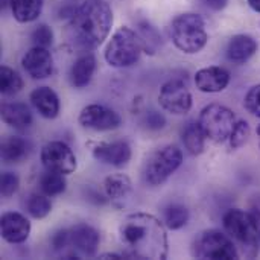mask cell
Returning a JSON list of instances; mask_svg holds the SVG:
<instances>
[{"label":"cell","mask_w":260,"mask_h":260,"mask_svg":"<svg viewBox=\"0 0 260 260\" xmlns=\"http://www.w3.org/2000/svg\"><path fill=\"white\" fill-rule=\"evenodd\" d=\"M247 2H248L250 8H251L253 11L260 12V0H247Z\"/></svg>","instance_id":"ab89813d"},{"label":"cell","mask_w":260,"mask_h":260,"mask_svg":"<svg viewBox=\"0 0 260 260\" xmlns=\"http://www.w3.org/2000/svg\"><path fill=\"white\" fill-rule=\"evenodd\" d=\"M40 160H41L44 169L59 172L64 175L75 172L78 168L75 152L72 151V148L67 143H64L61 140H53V142L46 143L41 148Z\"/></svg>","instance_id":"9c48e42d"},{"label":"cell","mask_w":260,"mask_h":260,"mask_svg":"<svg viewBox=\"0 0 260 260\" xmlns=\"http://www.w3.org/2000/svg\"><path fill=\"white\" fill-rule=\"evenodd\" d=\"M198 122L207 139L216 143H222L229 140L238 120L235 113L229 107H224L221 104H210L201 110Z\"/></svg>","instance_id":"ba28073f"},{"label":"cell","mask_w":260,"mask_h":260,"mask_svg":"<svg viewBox=\"0 0 260 260\" xmlns=\"http://www.w3.org/2000/svg\"><path fill=\"white\" fill-rule=\"evenodd\" d=\"M158 104L171 114L184 116L190 111L193 101L187 85L180 79H172L163 84L158 94Z\"/></svg>","instance_id":"30bf717a"},{"label":"cell","mask_w":260,"mask_h":260,"mask_svg":"<svg viewBox=\"0 0 260 260\" xmlns=\"http://www.w3.org/2000/svg\"><path fill=\"white\" fill-rule=\"evenodd\" d=\"M0 232L3 241H6L8 244H23L30 235V222L21 213L8 212L2 215Z\"/></svg>","instance_id":"4fadbf2b"},{"label":"cell","mask_w":260,"mask_h":260,"mask_svg":"<svg viewBox=\"0 0 260 260\" xmlns=\"http://www.w3.org/2000/svg\"><path fill=\"white\" fill-rule=\"evenodd\" d=\"M113 11L105 0H85L70 20V40L81 50H93L113 27Z\"/></svg>","instance_id":"7a4b0ae2"},{"label":"cell","mask_w":260,"mask_h":260,"mask_svg":"<svg viewBox=\"0 0 260 260\" xmlns=\"http://www.w3.org/2000/svg\"><path fill=\"white\" fill-rule=\"evenodd\" d=\"M137 35L142 41V47L146 53L154 55L157 49L160 47V34L158 30L148 21H140L137 24Z\"/></svg>","instance_id":"484cf974"},{"label":"cell","mask_w":260,"mask_h":260,"mask_svg":"<svg viewBox=\"0 0 260 260\" xmlns=\"http://www.w3.org/2000/svg\"><path fill=\"white\" fill-rule=\"evenodd\" d=\"M69 245H72L70 230H58L50 236V247L55 251H64Z\"/></svg>","instance_id":"836d02e7"},{"label":"cell","mask_w":260,"mask_h":260,"mask_svg":"<svg viewBox=\"0 0 260 260\" xmlns=\"http://www.w3.org/2000/svg\"><path fill=\"white\" fill-rule=\"evenodd\" d=\"M189 210L181 204H171L163 212V222L169 230H180L189 222Z\"/></svg>","instance_id":"4316f807"},{"label":"cell","mask_w":260,"mask_h":260,"mask_svg":"<svg viewBox=\"0 0 260 260\" xmlns=\"http://www.w3.org/2000/svg\"><path fill=\"white\" fill-rule=\"evenodd\" d=\"M78 120L81 126L94 131H113L122 125V117L117 111L99 104H90L84 107Z\"/></svg>","instance_id":"8fae6325"},{"label":"cell","mask_w":260,"mask_h":260,"mask_svg":"<svg viewBox=\"0 0 260 260\" xmlns=\"http://www.w3.org/2000/svg\"><path fill=\"white\" fill-rule=\"evenodd\" d=\"M21 66L30 78L46 79L53 73V56L47 47L34 46L23 55Z\"/></svg>","instance_id":"7c38bea8"},{"label":"cell","mask_w":260,"mask_h":260,"mask_svg":"<svg viewBox=\"0 0 260 260\" xmlns=\"http://www.w3.org/2000/svg\"><path fill=\"white\" fill-rule=\"evenodd\" d=\"M244 107L248 113L260 119V84L251 87L244 99Z\"/></svg>","instance_id":"d6a6232c"},{"label":"cell","mask_w":260,"mask_h":260,"mask_svg":"<svg viewBox=\"0 0 260 260\" xmlns=\"http://www.w3.org/2000/svg\"><path fill=\"white\" fill-rule=\"evenodd\" d=\"M38 187L40 192L47 195V197H58L66 192L67 189V181L64 174L53 172V171H44L40 178H38Z\"/></svg>","instance_id":"d4e9b609"},{"label":"cell","mask_w":260,"mask_h":260,"mask_svg":"<svg viewBox=\"0 0 260 260\" xmlns=\"http://www.w3.org/2000/svg\"><path fill=\"white\" fill-rule=\"evenodd\" d=\"M104 190L108 200L122 201L128 198L133 190V183L125 174H113L104 180Z\"/></svg>","instance_id":"44dd1931"},{"label":"cell","mask_w":260,"mask_h":260,"mask_svg":"<svg viewBox=\"0 0 260 260\" xmlns=\"http://www.w3.org/2000/svg\"><path fill=\"white\" fill-rule=\"evenodd\" d=\"M206 133L203 131L200 122H189L183 131V143L189 154L192 155H200L204 152L206 148Z\"/></svg>","instance_id":"cb8c5ba5"},{"label":"cell","mask_w":260,"mask_h":260,"mask_svg":"<svg viewBox=\"0 0 260 260\" xmlns=\"http://www.w3.org/2000/svg\"><path fill=\"white\" fill-rule=\"evenodd\" d=\"M250 215L254 219L257 229L260 230V197H254V200L250 204Z\"/></svg>","instance_id":"d590c367"},{"label":"cell","mask_w":260,"mask_h":260,"mask_svg":"<svg viewBox=\"0 0 260 260\" xmlns=\"http://www.w3.org/2000/svg\"><path fill=\"white\" fill-rule=\"evenodd\" d=\"M76 9L78 8H75V6H64V8H61L59 9V17L61 18H69V20H72L73 18V15L76 14Z\"/></svg>","instance_id":"f35d334b"},{"label":"cell","mask_w":260,"mask_h":260,"mask_svg":"<svg viewBox=\"0 0 260 260\" xmlns=\"http://www.w3.org/2000/svg\"><path fill=\"white\" fill-rule=\"evenodd\" d=\"M195 84L197 88L203 93H219L230 84V73L224 67H206L197 72Z\"/></svg>","instance_id":"2e32d148"},{"label":"cell","mask_w":260,"mask_h":260,"mask_svg":"<svg viewBox=\"0 0 260 260\" xmlns=\"http://www.w3.org/2000/svg\"><path fill=\"white\" fill-rule=\"evenodd\" d=\"M93 157L104 163L114 168H122L128 165L133 157L131 146L123 140H116L111 143H99L93 148Z\"/></svg>","instance_id":"5bb4252c"},{"label":"cell","mask_w":260,"mask_h":260,"mask_svg":"<svg viewBox=\"0 0 260 260\" xmlns=\"http://www.w3.org/2000/svg\"><path fill=\"white\" fill-rule=\"evenodd\" d=\"M30 40H32L34 46L49 47L53 43V30L47 24H38L30 35Z\"/></svg>","instance_id":"4dcf8cb0"},{"label":"cell","mask_w":260,"mask_h":260,"mask_svg":"<svg viewBox=\"0 0 260 260\" xmlns=\"http://www.w3.org/2000/svg\"><path fill=\"white\" fill-rule=\"evenodd\" d=\"M259 236H260V230H259Z\"/></svg>","instance_id":"7bdbcfd3"},{"label":"cell","mask_w":260,"mask_h":260,"mask_svg":"<svg viewBox=\"0 0 260 260\" xmlns=\"http://www.w3.org/2000/svg\"><path fill=\"white\" fill-rule=\"evenodd\" d=\"M203 3L212 11H221L227 6L229 0H203Z\"/></svg>","instance_id":"8d00e7d4"},{"label":"cell","mask_w":260,"mask_h":260,"mask_svg":"<svg viewBox=\"0 0 260 260\" xmlns=\"http://www.w3.org/2000/svg\"><path fill=\"white\" fill-rule=\"evenodd\" d=\"M257 41L247 34H238L235 37H232V40L229 41L227 46V58L232 62L236 64H244L247 62L250 58L254 56V53L257 52Z\"/></svg>","instance_id":"ac0fdd59"},{"label":"cell","mask_w":260,"mask_h":260,"mask_svg":"<svg viewBox=\"0 0 260 260\" xmlns=\"http://www.w3.org/2000/svg\"><path fill=\"white\" fill-rule=\"evenodd\" d=\"M30 104L44 119H55L59 114V98L50 87H38L30 93Z\"/></svg>","instance_id":"e0dca14e"},{"label":"cell","mask_w":260,"mask_h":260,"mask_svg":"<svg viewBox=\"0 0 260 260\" xmlns=\"http://www.w3.org/2000/svg\"><path fill=\"white\" fill-rule=\"evenodd\" d=\"M87 200L88 201H93L94 204H105L107 203V198H104L101 193L91 190V189H87Z\"/></svg>","instance_id":"74e56055"},{"label":"cell","mask_w":260,"mask_h":260,"mask_svg":"<svg viewBox=\"0 0 260 260\" xmlns=\"http://www.w3.org/2000/svg\"><path fill=\"white\" fill-rule=\"evenodd\" d=\"M143 47L136 30L128 26L119 27L105 47V61L116 69H123L136 64Z\"/></svg>","instance_id":"5b68a950"},{"label":"cell","mask_w":260,"mask_h":260,"mask_svg":"<svg viewBox=\"0 0 260 260\" xmlns=\"http://www.w3.org/2000/svg\"><path fill=\"white\" fill-rule=\"evenodd\" d=\"M0 113H2V120L15 129H26L32 125V113L26 104L21 102L3 104Z\"/></svg>","instance_id":"ffe728a7"},{"label":"cell","mask_w":260,"mask_h":260,"mask_svg":"<svg viewBox=\"0 0 260 260\" xmlns=\"http://www.w3.org/2000/svg\"><path fill=\"white\" fill-rule=\"evenodd\" d=\"M12 15L20 23L37 20L43 11V0H9Z\"/></svg>","instance_id":"603a6c76"},{"label":"cell","mask_w":260,"mask_h":260,"mask_svg":"<svg viewBox=\"0 0 260 260\" xmlns=\"http://www.w3.org/2000/svg\"><path fill=\"white\" fill-rule=\"evenodd\" d=\"M225 233L232 238L241 256L256 257L259 253V229L250 212L241 209H230L222 216Z\"/></svg>","instance_id":"3957f363"},{"label":"cell","mask_w":260,"mask_h":260,"mask_svg":"<svg viewBox=\"0 0 260 260\" xmlns=\"http://www.w3.org/2000/svg\"><path fill=\"white\" fill-rule=\"evenodd\" d=\"M50 197L44 193H30L26 200V212L34 219H43L52 212V203L49 200Z\"/></svg>","instance_id":"83f0119b"},{"label":"cell","mask_w":260,"mask_h":260,"mask_svg":"<svg viewBox=\"0 0 260 260\" xmlns=\"http://www.w3.org/2000/svg\"><path fill=\"white\" fill-rule=\"evenodd\" d=\"M143 125L151 129V131H158L161 128H165L166 125V119L161 113L158 111H148L143 117Z\"/></svg>","instance_id":"e575fe53"},{"label":"cell","mask_w":260,"mask_h":260,"mask_svg":"<svg viewBox=\"0 0 260 260\" xmlns=\"http://www.w3.org/2000/svg\"><path fill=\"white\" fill-rule=\"evenodd\" d=\"M101 259H123V256H120V254H111V253H107V254H101L99 256Z\"/></svg>","instance_id":"60d3db41"},{"label":"cell","mask_w":260,"mask_h":260,"mask_svg":"<svg viewBox=\"0 0 260 260\" xmlns=\"http://www.w3.org/2000/svg\"><path fill=\"white\" fill-rule=\"evenodd\" d=\"M256 133H257V137H259V140H260V125L257 126V129H256Z\"/></svg>","instance_id":"b9f144b4"},{"label":"cell","mask_w":260,"mask_h":260,"mask_svg":"<svg viewBox=\"0 0 260 260\" xmlns=\"http://www.w3.org/2000/svg\"><path fill=\"white\" fill-rule=\"evenodd\" d=\"M18 186H20V180L14 172H3L2 174V180H0L2 197H5V198L12 197L18 190Z\"/></svg>","instance_id":"1f68e13d"},{"label":"cell","mask_w":260,"mask_h":260,"mask_svg":"<svg viewBox=\"0 0 260 260\" xmlns=\"http://www.w3.org/2000/svg\"><path fill=\"white\" fill-rule=\"evenodd\" d=\"M192 254L197 259L204 260H235L241 257L232 238L219 230H206L200 233L192 242Z\"/></svg>","instance_id":"8992f818"},{"label":"cell","mask_w":260,"mask_h":260,"mask_svg":"<svg viewBox=\"0 0 260 260\" xmlns=\"http://www.w3.org/2000/svg\"><path fill=\"white\" fill-rule=\"evenodd\" d=\"M250 134H251V128H250V123L247 120H238L230 137H229V143H230V148L232 149H239L242 148L248 139H250Z\"/></svg>","instance_id":"f546056e"},{"label":"cell","mask_w":260,"mask_h":260,"mask_svg":"<svg viewBox=\"0 0 260 260\" xmlns=\"http://www.w3.org/2000/svg\"><path fill=\"white\" fill-rule=\"evenodd\" d=\"M23 88V79L11 67L3 66L0 69V91L3 94H15Z\"/></svg>","instance_id":"f1b7e54d"},{"label":"cell","mask_w":260,"mask_h":260,"mask_svg":"<svg viewBox=\"0 0 260 260\" xmlns=\"http://www.w3.org/2000/svg\"><path fill=\"white\" fill-rule=\"evenodd\" d=\"M94 72H96V58L91 53H84L73 62L70 69L69 73L70 84L75 88H84L91 82Z\"/></svg>","instance_id":"d6986e66"},{"label":"cell","mask_w":260,"mask_h":260,"mask_svg":"<svg viewBox=\"0 0 260 260\" xmlns=\"http://www.w3.org/2000/svg\"><path fill=\"white\" fill-rule=\"evenodd\" d=\"M119 239L128 257L163 260L168 257L166 225L149 213L128 215L119 227Z\"/></svg>","instance_id":"6da1fadb"},{"label":"cell","mask_w":260,"mask_h":260,"mask_svg":"<svg viewBox=\"0 0 260 260\" xmlns=\"http://www.w3.org/2000/svg\"><path fill=\"white\" fill-rule=\"evenodd\" d=\"M183 163V152L174 145L155 151L145 165V181L149 186H161Z\"/></svg>","instance_id":"52a82bcc"},{"label":"cell","mask_w":260,"mask_h":260,"mask_svg":"<svg viewBox=\"0 0 260 260\" xmlns=\"http://www.w3.org/2000/svg\"><path fill=\"white\" fill-rule=\"evenodd\" d=\"M29 143L23 137L11 136L2 142V160L6 163H20L27 157Z\"/></svg>","instance_id":"7402d4cb"},{"label":"cell","mask_w":260,"mask_h":260,"mask_svg":"<svg viewBox=\"0 0 260 260\" xmlns=\"http://www.w3.org/2000/svg\"><path fill=\"white\" fill-rule=\"evenodd\" d=\"M171 38L178 50L187 55L198 53L209 41L203 17L195 12L177 15L171 24Z\"/></svg>","instance_id":"277c9868"},{"label":"cell","mask_w":260,"mask_h":260,"mask_svg":"<svg viewBox=\"0 0 260 260\" xmlns=\"http://www.w3.org/2000/svg\"><path fill=\"white\" fill-rule=\"evenodd\" d=\"M70 242L76 251H79L87 257H93L98 253L101 244V235L90 224L81 222L70 229Z\"/></svg>","instance_id":"9a60e30c"}]
</instances>
